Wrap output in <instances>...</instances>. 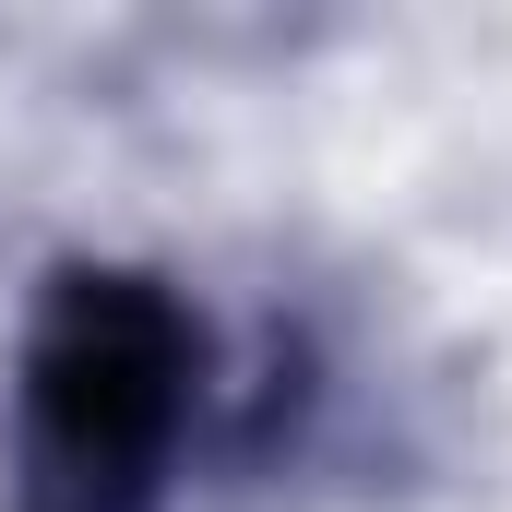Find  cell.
<instances>
[{
	"mask_svg": "<svg viewBox=\"0 0 512 512\" xmlns=\"http://www.w3.org/2000/svg\"><path fill=\"white\" fill-rule=\"evenodd\" d=\"M215 393V334L179 274L143 262H60L24 358H12V453L36 512H155L191 465Z\"/></svg>",
	"mask_w": 512,
	"mask_h": 512,
	"instance_id": "obj_1",
	"label": "cell"
}]
</instances>
